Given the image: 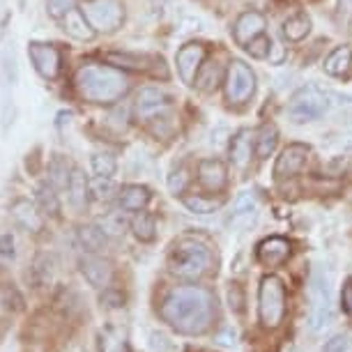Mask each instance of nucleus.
Here are the masks:
<instances>
[{
    "label": "nucleus",
    "instance_id": "obj_11",
    "mask_svg": "<svg viewBox=\"0 0 352 352\" xmlns=\"http://www.w3.org/2000/svg\"><path fill=\"white\" fill-rule=\"evenodd\" d=\"M205 58H208V46L201 42H189L184 44L175 56V65H177V74L187 85L196 83V76L201 72Z\"/></svg>",
    "mask_w": 352,
    "mask_h": 352
},
{
    "label": "nucleus",
    "instance_id": "obj_15",
    "mask_svg": "<svg viewBox=\"0 0 352 352\" xmlns=\"http://www.w3.org/2000/svg\"><path fill=\"white\" fill-rule=\"evenodd\" d=\"M198 184L210 194H219V191L226 189L228 170H226V164L221 159H203L198 164Z\"/></svg>",
    "mask_w": 352,
    "mask_h": 352
},
{
    "label": "nucleus",
    "instance_id": "obj_24",
    "mask_svg": "<svg viewBox=\"0 0 352 352\" xmlns=\"http://www.w3.org/2000/svg\"><path fill=\"white\" fill-rule=\"evenodd\" d=\"M32 201L37 203V208L42 210L44 217H60V196H58V189L53 187L49 180L39 182L35 187V198Z\"/></svg>",
    "mask_w": 352,
    "mask_h": 352
},
{
    "label": "nucleus",
    "instance_id": "obj_5",
    "mask_svg": "<svg viewBox=\"0 0 352 352\" xmlns=\"http://www.w3.org/2000/svg\"><path fill=\"white\" fill-rule=\"evenodd\" d=\"M285 318V285L278 276H263L258 288V320L265 329H276Z\"/></svg>",
    "mask_w": 352,
    "mask_h": 352
},
{
    "label": "nucleus",
    "instance_id": "obj_17",
    "mask_svg": "<svg viewBox=\"0 0 352 352\" xmlns=\"http://www.w3.org/2000/svg\"><path fill=\"white\" fill-rule=\"evenodd\" d=\"M290 242L285 237H267L258 244V261H261L265 267H281V265L290 258Z\"/></svg>",
    "mask_w": 352,
    "mask_h": 352
},
{
    "label": "nucleus",
    "instance_id": "obj_9",
    "mask_svg": "<svg viewBox=\"0 0 352 352\" xmlns=\"http://www.w3.org/2000/svg\"><path fill=\"white\" fill-rule=\"evenodd\" d=\"M173 97L159 85H145L136 92V102H134V113L138 120L150 122L155 120L157 116H164V113L170 111Z\"/></svg>",
    "mask_w": 352,
    "mask_h": 352
},
{
    "label": "nucleus",
    "instance_id": "obj_21",
    "mask_svg": "<svg viewBox=\"0 0 352 352\" xmlns=\"http://www.w3.org/2000/svg\"><path fill=\"white\" fill-rule=\"evenodd\" d=\"M106 60L116 67H129V69H136V72H148L150 65H162L164 60L157 56H148V53H129V51H122V53H106Z\"/></svg>",
    "mask_w": 352,
    "mask_h": 352
},
{
    "label": "nucleus",
    "instance_id": "obj_42",
    "mask_svg": "<svg viewBox=\"0 0 352 352\" xmlns=\"http://www.w3.org/2000/svg\"><path fill=\"white\" fill-rule=\"evenodd\" d=\"M102 307L106 309H122L124 307V292L118 290V288H104V295H102Z\"/></svg>",
    "mask_w": 352,
    "mask_h": 352
},
{
    "label": "nucleus",
    "instance_id": "obj_10",
    "mask_svg": "<svg viewBox=\"0 0 352 352\" xmlns=\"http://www.w3.org/2000/svg\"><path fill=\"white\" fill-rule=\"evenodd\" d=\"M311 148L307 143H290L281 150L274 164V177L276 180H285V177H295L304 170L309 162Z\"/></svg>",
    "mask_w": 352,
    "mask_h": 352
},
{
    "label": "nucleus",
    "instance_id": "obj_13",
    "mask_svg": "<svg viewBox=\"0 0 352 352\" xmlns=\"http://www.w3.org/2000/svg\"><path fill=\"white\" fill-rule=\"evenodd\" d=\"M78 270L92 288H109L113 281V263L99 254H85L78 261Z\"/></svg>",
    "mask_w": 352,
    "mask_h": 352
},
{
    "label": "nucleus",
    "instance_id": "obj_36",
    "mask_svg": "<svg viewBox=\"0 0 352 352\" xmlns=\"http://www.w3.org/2000/svg\"><path fill=\"white\" fill-rule=\"evenodd\" d=\"M127 217H124V210L122 212H109L104 219H102V228L106 235H122L124 230H127Z\"/></svg>",
    "mask_w": 352,
    "mask_h": 352
},
{
    "label": "nucleus",
    "instance_id": "obj_7",
    "mask_svg": "<svg viewBox=\"0 0 352 352\" xmlns=\"http://www.w3.org/2000/svg\"><path fill=\"white\" fill-rule=\"evenodd\" d=\"M81 10L92 23V28L97 30V35L99 32H116L124 23L122 0H85Z\"/></svg>",
    "mask_w": 352,
    "mask_h": 352
},
{
    "label": "nucleus",
    "instance_id": "obj_2",
    "mask_svg": "<svg viewBox=\"0 0 352 352\" xmlns=\"http://www.w3.org/2000/svg\"><path fill=\"white\" fill-rule=\"evenodd\" d=\"M74 85L85 102L111 106L127 95L131 88L129 76L116 65L104 63H83L76 69Z\"/></svg>",
    "mask_w": 352,
    "mask_h": 352
},
{
    "label": "nucleus",
    "instance_id": "obj_33",
    "mask_svg": "<svg viewBox=\"0 0 352 352\" xmlns=\"http://www.w3.org/2000/svg\"><path fill=\"white\" fill-rule=\"evenodd\" d=\"M182 205L189 212H194V214H212V212H217L219 208H221L223 201L221 198H210V196L194 194V196H182Z\"/></svg>",
    "mask_w": 352,
    "mask_h": 352
},
{
    "label": "nucleus",
    "instance_id": "obj_25",
    "mask_svg": "<svg viewBox=\"0 0 352 352\" xmlns=\"http://www.w3.org/2000/svg\"><path fill=\"white\" fill-rule=\"evenodd\" d=\"M76 240H78V244H81V249L85 251V254H102V251L106 249V244H109L104 228L102 226H95V223L81 226V228L76 230Z\"/></svg>",
    "mask_w": 352,
    "mask_h": 352
},
{
    "label": "nucleus",
    "instance_id": "obj_23",
    "mask_svg": "<svg viewBox=\"0 0 352 352\" xmlns=\"http://www.w3.org/2000/svg\"><path fill=\"white\" fill-rule=\"evenodd\" d=\"M74 166L69 164V159L65 155H51L46 162V180H49L58 191H67L69 177Z\"/></svg>",
    "mask_w": 352,
    "mask_h": 352
},
{
    "label": "nucleus",
    "instance_id": "obj_39",
    "mask_svg": "<svg viewBox=\"0 0 352 352\" xmlns=\"http://www.w3.org/2000/svg\"><path fill=\"white\" fill-rule=\"evenodd\" d=\"M272 46H274V42H272L270 37H265V32H263V35H258L256 39H251V42L244 46V49H247V53H249L251 58H258V60H263V58H270Z\"/></svg>",
    "mask_w": 352,
    "mask_h": 352
},
{
    "label": "nucleus",
    "instance_id": "obj_3",
    "mask_svg": "<svg viewBox=\"0 0 352 352\" xmlns=\"http://www.w3.org/2000/svg\"><path fill=\"white\" fill-rule=\"evenodd\" d=\"M212 265H214V254L198 237H180L168 251V270L180 278L196 281L208 274Z\"/></svg>",
    "mask_w": 352,
    "mask_h": 352
},
{
    "label": "nucleus",
    "instance_id": "obj_43",
    "mask_svg": "<svg viewBox=\"0 0 352 352\" xmlns=\"http://www.w3.org/2000/svg\"><path fill=\"white\" fill-rule=\"evenodd\" d=\"M228 302H230V309L235 311V314H242V311H244V292H242V288L237 283H230Z\"/></svg>",
    "mask_w": 352,
    "mask_h": 352
},
{
    "label": "nucleus",
    "instance_id": "obj_41",
    "mask_svg": "<svg viewBox=\"0 0 352 352\" xmlns=\"http://www.w3.org/2000/svg\"><path fill=\"white\" fill-rule=\"evenodd\" d=\"M0 258L3 261H16V240L12 230L0 232Z\"/></svg>",
    "mask_w": 352,
    "mask_h": 352
},
{
    "label": "nucleus",
    "instance_id": "obj_35",
    "mask_svg": "<svg viewBox=\"0 0 352 352\" xmlns=\"http://www.w3.org/2000/svg\"><path fill=\"white\" fill-rule=\"evenodd\" d=\"M116 194V184L113 177H90V196L92 201H109Z\"/></svg>",
    "mask_w": 352,
    "mask_h": 352
},
{
    "label": "nucleus",
    "instance_id": "obj_12",
    "mask_svg": "<svg viewBox=\"0 0 352 352\" xmlns=\"http://www.w3.org/2000/svg\"><path fill=\"white\" fill-rule=\"evenodd\" d=\"M10 217L14 221L16 228H21L25 232H32V235H39L44 230V214L42 210L37 208L35 201L30 198H16L10 205Z\"/></svg>",
    "mask_w": 352,
    "mask_h": 352
},
{
    "label": "nucleus",
    "instance_id": "obj_6",
    "mask_svg": "<svg viewBox=\"0 0 352 352\" xmlns=\"http://www.w3.org/2000/svg\"><path fill=\"white\" fill-rule=\"evenodd\" d=\"M226 102L232 106H240L249 102L256 92V74L244 60H230L223 78Z\"/></svg>",
    "mask_w": 352,
    "mask_h": 352
},
{
    "label": "nucleus",
    "instance_id": "obj_45",
    "mask_svg": "<svg viewBox=\"0 0 352 352\" xmlns=\"http://www.w3.org/2000/svg\"><path fill=\"white\" fill-rule=\"evenodd\" d=\"M341 304H343V311H345V314H350V316H352V276H350V278H345V283H343Z\"/></svg>",
    "mask_w": 352,
    "mask_h": 352
},
{
    "label": "nucleus",
    "instance_id": "obj_38",
    "mask_svg": "<svg viewBox=\"0 0 352 352\" xmlns=\"http://www.w3.org/2000/svg\"><path fill=\"white\" fill-rule=\"evenodd\" d=\"M189 180H191L189 170L184 168V166H177V168L168 175V189H170V194L173 196H182L184 191H187V187H189Z\"/></svg>",
    "mask_w": 352,
    "mask_h": 352
},
{
    "label": "nucleus",
    "instance_id": "obj_29",
    "mask_svg": "<svg viewBox=\"0 0 352 352\" xmlns=\"http://www.w3.org/2000/svg\"><path fill=\"white\" fill-rule=\"evenodd\" d=\"M131 232H134V237L138 242H155L157 237V219L155 214H150V212H136V217L131 219Z\"/></svg>",
    "mask_w": 352,
    "mask_h": 352
},
{
    "label": "nucleus",
    "instance_id": "obj_18",
    "mask_svg": "<svg viewBox=\"0 0 352 352\" xmlns=\"http://www.w3.org/2000/svg\"><path fill=\"white\" fill-rule=\"evenodd\" d=\"M67 201L76 212H83L88 208V203L92 201L90 177H85V173L78 168V166H74V170H72V177L67 184Z\"/></svg>",
    "mask_w": 352,
    "mask_h": 352
},
{
    "label": "nucleus",
    "instance_id": "obj_31",
    "mask_svg": "<svg viewBox=\"0 0 352 352\" xmlns=\"http://www.w3.org/2000/svg\"><path fill=\"white\" fill-rule=\"evenodd\" d=\"M258 214V198L254 191H244V194L237 198L235 203V212H232V223H251Z\"/></svg>",
    "mask_w": 352,
    "mask_h": 352
},
{
    "label": "nucleus",
    "instance_id": "obj_22",
    "mask_svg": "<svg viewBox=\"0 0 352 352\" xmlns=\"http://www.w3.org/2000/svg\"><path fill=\"white\" fill-rule=\"evenodd\" d=\"M251 131L249 129H240L235 136H230V145H228V152H230V162L232 166L237 168H247L251 164V152H254V141H251Z\"/></svg>",
    "mask_w": 352,
    "mask_h": 352
},
{
    "label": "nucleus",
    "instance_id": "obj_14",
    "mask_svg": "<svg viewBox=\"0 0 352 352\" xmlns=\"http://www.w3.org/2000/svg\"><path fill=\"white\" fill-rule=\"evenodd\" d=\"M311 331H320L331 322V300H329V288L327 283H322L320 278H314V288H311Z\"/></svg>",
    "mask_w": 352,
    "mask_h": 352
},
{
    "label": "nucleus",
    "instance_id": "obj_34",
    "mask_svg": "<svg viewBox=\"0 0 352 352\" xmlns=\"http://www.w3.org/2000/svg\"><path fill=\"white\" fill-rule=\"evenodd\" d=\"M90 168L97 177H113L118 170V162L111 152H95L90 157Z\"/></svg>",
    "mask_w": 352,
    "mask_h": 352
},
{
    "label": "nucleus",
    "instance_id": "obj_44",
    "mask_svg": "<svg viewBox=\"0 0 352 352\" xmlns=\"http://www.w3.org/2000/svg\"><path fill=\"white\" fill-rule=\"evenodd\" d=\"M350 348V338L343 334L331 336L327 343H324V352H348Z\"/></svg>",
    "mask_w": 352,
    "mask_h": 352
},
{
    "label": "nucleus",
    "instance_id": "obj_40",
    "mask_svg": "<svg viewBox=\"0 0 352 352\" xmlns=\"http://www.w3.org/2000/svg\"><path fill=\"white\" fill-rule=\"evenodd\" d=\"M74 8H76V0H46V14L53 21H63Z\"/></svg>",
    "mask_w": 352,
    "mask_h": 352
},
{
    "label": "nucleus",
    "instance_id": "obj_19",
    "mask_svg": "<svg viewBox=\"0 0 352 352\" xmlns=\"http://www.w3.org/2000/svg\"><path fill=\"white\" fill-rule=\"evenodd\" d=\"M152 201V191L143 184H124L118 191V205L124 212H143Z\"/></svg>",
    "mask_w": 352,
    "mask_h": 352
},
{
    "label": "nucleus",
    "instance_id": "obj_47",
    "mask_svg": "<svg viewBox=\"0 0 352 352\" xmlns=\"http://www.w3.org/2000/svg\"><path fill=\"white\" fill-rule=\"evenodd\" d=\"M338 12H341V16L350 19L352 16V0H338Z\"/></svg>",
    "mask_w": 352,
    "mask_h": 352
},
{
    "label": "nucleus",
    "instance_id": "obj_32",
    "mask_svg": "<svg viewBox=\"0 0 352 352\" xmlns=\"http://www.w3.org/2000/svg\"><path fill=\"white\" fill-rule=\"evenodd\" d=\"M223 74H221V67H219V63H203L201 72H198L196 76V85L198 90L203 92H214L219 88V83H223Z\"/></svg>",
    "mask_w": 352,
    "mask_h": 352
},
{
    "label": "nucleus",
    "instance_id": "obj_27",
    "mask_svg": "<svg viewBox=\"0 0 352 352\" xmlns=\"http://www.w3.org/2000/svg\"><path fill=\"white\" fill-rule=\"evenodd\" d=\"M278 143V129L274 122H263L258 131L254 134V148H256V157L258 159H267L272 152L276 150Z\"/></svg>",
    "mask_w": 352,
    "mask_h": 352
},
{
    "label": "nucleus",
    "instance_id": "obj_46",
    "mask_svg": "<svg viewBox=\"0 0 352 352\" xmlns=\"http://www.w3.org/2000/svg\"><path fill=\"white\" fill-rule=\"evenodd\" d=\"M3 63H5V72H8V81L14 85L16 81V60H14V51H5V58H3Z\"/></svg>",
    "mask_w": 352,
    "mask_h": 352
},
{
    "label": "nucleus",
    "instance_id": "obj_4",
    "mask_svg": "<svg viewBox=\"0 0 352 352\" xmlns=\"http://www.w3.org/2000/svg\"><path fill=\"white\" fill-rule=\"evenodd\" d=\"M331 99H334L331 92L318 88V85H304L288 102V118L295 124L316 122L329 111Z\"/></svg>",
    "mask_w": 352,
    "mask_h": 352
},
{
    "label": "nucleus",
    "instance_id": "obj_28",
    "mask_svg": "<svg viewBox=\"0 0 352 352\" xmlns=\"http://www.w3.org/2000/svg\"><path fill=\"white\" fill-rule=\"evenodd\" d=\"M281 32H283V37L288 39V42H302V39H307L309 32H311L309 14H307V12H295V14H290L283 21Z\"/></svg>",
    "mask_w": 352,
    "mask_h": 352
},
{
    "label": "nucleus",
    "instance_id": "obj_16",
    "mask_svg": "<svg viewBox=\"0 0 352 352\" xmlns=\"http://www.w3.org/2000/svg\"><path fill=\"white\" fill-rule=\"evenodd\" d=\"M265 28H267V21L261 12L249 10L244 14L237 16L235 28H232V35H235V42L240 46H247L251 39H256L258 35H263Z\"/></svg>",
    "mask_w": 352,
    "mask_h": 352
},
{
    "label": "nucleus",
    "instance_id": "obj_37",
    "mask_svg": "<svg viewBox=\"0 0 352 352\" xmlns=\"http://www.w3.org/2000/svg\"><path fill=\"white\" fill-rule=\"evenodd\" d=\"M0 304H3L8 311H23L25 309L21 292H19L12 283H5L3 290H0Z\"/></svg>",
    "mask_w": 352,
    "mask_h": 352
},
{
    "label": "nucleus",
    "instance_id": "obj_30",
    "mask_svg": "<svg viewBox=\"0 0 352 352\" xmlns=\"http://www.w3.org/2000/svg\"><path fill=\"white\" fill-rule=\"evenodd\" d=\"M53 274H56V258H53L51 254H39L35 258V263H32V267H30L32 283H35L37 288L49 285L53 281Z\"/></svg>",
    "mask_w": 352,
    "mask_h": 352
},
{
    "label": "nucleus",
    "instance_id": "obj_20",
    "mask_svg": "<svg viewBox=\"0 0 352 352\" xmlns=\"http://www.w3.org/2000/svg\"><path fill=\"white\" fill-rule=\"evenodd\" d=\"M63 30L69 37L78 39V42H92L97 37V30L92 28V23L88 21V16L83 14L81 8H74L67 16L63 19Z\"/></svg>",
    "mask_w": 352,
    "mask_h": 352
},
{
    "label": "nucleus",
    "instance_id": "obj_26",
    "mask_svg": "<svg viewBox=\"0 0 352 352\" xmlns=\"http://www.w3.org/2000/svg\"><path fill=\"white\" fill-rule=\"evenodd\" d=\"M322 67L329 76H336V78L348 76L352 69V49L350 46H336V49L324 58Z\"/></svg>",
    "mask_w": 352,
    "mask_h": 352
},
{
    "label": "nucleus",
    "instance_id": "obj_1",
    "mask_svg": "<svg viewBox=\"0 0 352 352\" xmlns=\"http://www.w3.org/2000/svg\"><path fill=\"white\" fill-rule=\"evenodd\" d=\"M159 316L180 334H203L214 318V297L198 285H180L164 297Z\"/></svg>",
    "mask_w": 352,
    "mask_h": 352
},
{
    "label": "nucleus",
    "instance_id": "obj_8",
    "mask_svg": "<svg viewBox=\"0 0 352 352\" xmlns=\"http://www.w3.org/2000/svg\"><path fill=\"white\" fill-rule=\"evenodd\" d=\"M28 60L32 69L46 81H56L63 69V56L56 44L49 42H28Z\"/></svg>",
    "mask_w": 352,
    "mask_h": 352
}]
</instances>
